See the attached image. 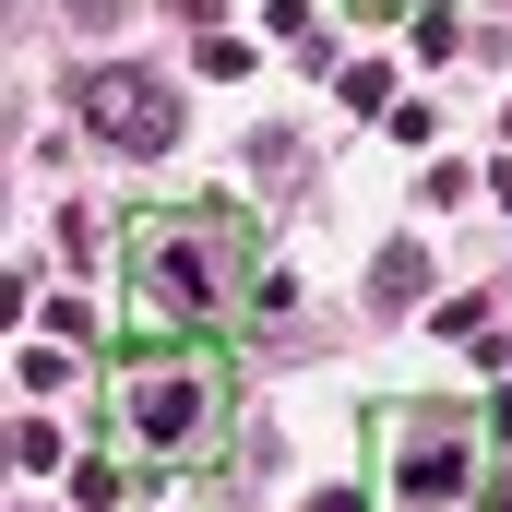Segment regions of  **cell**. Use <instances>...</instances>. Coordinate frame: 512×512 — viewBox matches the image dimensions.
I'll return each instance as SVG.
<instances>
[{"mask_svg": "<svg viewBox=\"0 0 512 512\" xmlns=\"http://www.w3.org/2000/svg\"><path fill=\"white\" fill-rule=\"evenodd\" d=\"M120 322L131 334H239L274 322V262H262L251 203H143L120 227Z\"/></svg>", "mask_w": 512, "mask_h": 512, "instance_id": "1", "label": "cell"}, {"mask_svg": "<svg viewBox=\"0 0 512 512\" xmlns=\"http://www.w3.org/2000/svg\"><path fill=\"white\" fill-rule=\"evenodd\" d=\"M96 441L131 477H215L239 453V358L215 334H143L96 382Z\"/></svg>", "mask_w": 512, "mask_h": 512, "instance_id": "2", "label": "cell"}, {"mask_svg": "<svg viewBox=\"0 0 512 512\" xmlns=\"http://www.w3.org/2000/svg\"><path fill=\"white\" fill-rule=\"evenodd\" d=\"M370 501L382 512H489L501 501L489 405H370Z\"/></svg>", "mask_w": 512, "mask_h": 512, "instance_id": "3", "label": "cell"}, {"mask_svg": "<svg viewBox=\"0 0 512 512\" xmlns=\"http://www.w3.org/2000/svg\"><path fill=\"white\" fill-rule=\"evenodd\" d=\"M84 131L120 155H167L179 143V84L167 72H84Z\"/></svg>", "mask_w": 512, "mask_h": 512, "instance_id": "4", "label": "cell"}, {"mask_svg": "<svg viewBox=\"0 0 512 512\" xmlns=\"http://www.w3.org/2000/svg\"><path fill=\"white\" fill-rule=\"evenodd\" d=\"M72 501H84V512H120L131 501V465H120V453H84V465H72Z\"/></svg>", "mask_w": 512, "mask_h": 512, "instance_id": "5", "label": "cell"}, {"mask_svg": "<svg viewBox=\"0 0 512 512\" xmlns=\"http://www.w3.org/2000/svg\"><path fill=\"white\" fill-rule=\"evenodd\" d=\"M370 286H382L393 310H405V298H417V286H429V251H405V239H393V251H382V274H370Z\"/></svg>", "mask_w": 512, "mask_h": 512, "instance_id": "6", "label": "cell"}, {"mask_svg": "<svg viewBox=\"0 0 512 512\" xmlns=\"http://www.w3.org/2000/svg\"><path fill=\"white\" fill-rule=\"evenodd\" d=\"M429 334H453V346H477V334H489V310H477V298H441V310H429Z\"/></svg>", "mask_w": 512, "mask_h": 512, "instance_id": "7", "label": "cell"}, {"mask_svg": "<svg viewBox=\"0 0 512 512\" xmlns=\"http://www.w3.org/2000/svg\"><path fill=\"white\" fill-rule=\"evenodd\" d=\"M72 382V346H24V393H60Z\"/></svg>", "mask_w": 512, "mask_h": 512, "instance_id": "8", "label": "cell"}, {"mask_svg": "<svg viewBox=\"0 0 512 512\" xmlns=\"http://www.w3.org/2000/svg\"><path fill=\"white\" fill-rule=\"evenodd\" d=\"M24 310H36V274L12 262V274H0V334H24Z\"/></svg>", "mask_w": 512, "mask_h": 512, "instance_id": "9", "label": "cell"}, {"mask_svg": "<svg viewBox=\"0 0 512 512\" xmlns=\"http://www.w3.org/2000/svg\"><path fill=\"white\" fill-rule=\"evenodd\" d=\"M310 512H382V501H370V489H322Z\"/></svg>", "mask_w": 512, "mask_h": 512, "instance_id": "10", "label": "cell"}, {"mask_svg": "<svg viewBox=\"0 0 512 512\" xmlns=\"http://www.w3.org/2000/svg\"><path fill=\"white\" fill-rule=\"evenodd\" d=\"M489 441H501V453H512V393H489Z\"/></svg>", "mask_w": 512, "mask_h": 512, "instance_id": "11", "label": "cell"}, {"mask_svg": "<svg viewBox=\"0 0 512 512\" xmlns=\"http://www.w3.org/2000/svg\"><path fill=\"white\" fill-rule=\"evenodd\" d=\"M358 12H441V0H358Z\"/></svg>", "mask_w": 512, "mask_h": 512, "instance_id": "12", "label": "cell"}]
</instances>
